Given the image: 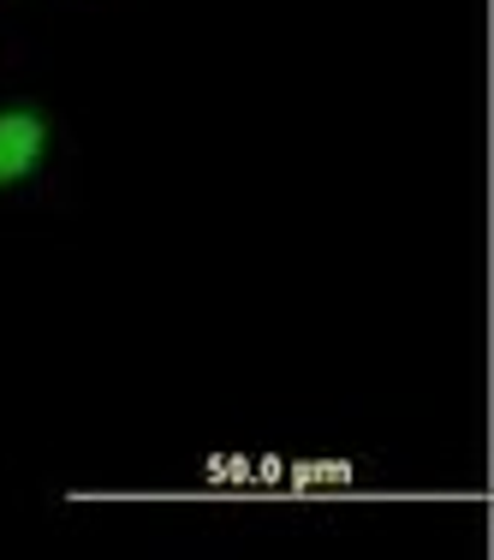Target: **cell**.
I'll return each mask as SVG.
<instances>
[{
    "label": "cell",
    "instance_id": "1",
    "mask_svg": "<svg viewBox=\"0 0 494 560\" xmlns=\"http://www.w3.org/2000/svg\"><path fill=\"white\" fill-rule=\"evenodd\" d=\"M48 143H55V131H48L43 108H0V191L31 179L48 162Z\"/></svg>",
    "mask_w": 494,
    "mask_h": 560
}]
</instances>
